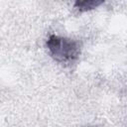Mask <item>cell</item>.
<instances>
[{"label":"cell","instance_id":"1","mask_svg":"<svg viewBox=\"0 0 127 127\" xmlns=\"http://www.w3.org/2000/svg\"><path fill=\"white\" fill-rule=\"evenodd\" d=\"M47 45L52 56L59 62L73 61L79 55L78 44L70 39L51 36Z\"/></svg>","mask_w":127,"mask_h":127},{"label":"cell","instance_id":"2","mask_svg":"<svg viewBox=\"0 0 127 127\" xmlns=\"http://www.w3.org/2000/svg\"><path fill=\"white\" fill-rule=\"evenodd\" d=\"M99 4H101V2H97V1H77L75 3V6L78 7L80 10H89V9L95 8Z\"/></svg>","mask_w":127,"mask_h":127}]
</instances>
